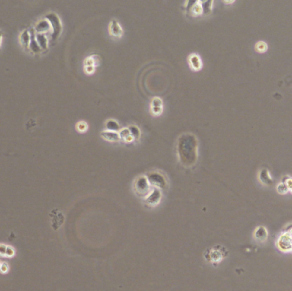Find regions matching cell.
<instances>
[{
	"label": "cell",
	"instance_id": "cell-1",
	"mask_svg": "<svg viewBox=\"0 0 292 291\" xmlns=\"http://www.w3.org/2000/svg\"><path fill=\"white\" fill-rule=\"evenodd\" d=\"M176 151L180 163L186 168H191L198 159V140L195 134L185 133L177 140Z\"/></svg>",
	"mask_w": 292,
	"mask_h": 291
},
{
	"label": "cell",
	"instance_id": "cell-4",
	"mask_svg": "<svg viewBox=\"0 0 292 291\" xmlns=\"http://www.w3.org/2000/svg\"><path fill=\"white\" fill-rule=\"evenodd\" d=\"M151 187L158 188V189H165L167 187V181L165 176L159 172L154 171L150 172L146 176Z\"/></svg>",
	"mask_w": 292,
	"mask_h": 291
},
{
	"label": "cell",
	"instance_id": "cell-3",
	"mask_svg": "<svg viewBox=\"0 0 292 291\" xmlns=\"http://www.w3.org/2000/svg\"><path fill=\"white\" fill-rule=\"evenodd\" d=\"M152 187L149 184L146 176H138L134 182V189L135 194L141 198H146L152 190Z\"/></svg>",
	"mask_w": 292,
	"mask_h": 291
},
{
	"label": "cell",
	"instance_id": "cell-14",
	"mask_svg": "<svg viewBox=\"0 0 292 291\" xmlns=\"http://www.w3.org/2000/svg\"><path fill=\"white\" fill-rule=\"evenodd\" d=\"M259 180L263 185L271 186L273 184V180L270 176V172L265 168L260 169L259 173Z\"/></svg>",
	"mask_w": 292,
	"mask_h": 291
},
{
	"label": "cell",
	"instance_id": "cell-19",
	"mask_svg": "<svg viewBox=\"0 0 292 291\" xmlns=\"http://www.w3.org/2000/svg\"><path fill=\"white\" fill-rule=\"evenodd\" d=\"M212 4H213V1L212 0L201 1L202 15H204V16H209L212 13Z\"/></svg>",
	"mask_w": 292,
	"mask_h": 291
},
{
	"label": "cell",
	"instance_id": "cell-21",
	"mask_svg": "<svg viewBox=\"0 0 292 291\" xmlns=\"http://www.w3.org/2000/svg\"><path fill=\"white\" fill-rule=\"evenodd\" d=\"M20 41L21 46L26 49H28V46L30 43V33L28 30H24L20 35Z\"/></svg>",
	"mask_w": 292,
	"mask_h": 291
},
{
	"label": "cell",
	"instance_id": "cell-22",
	"mask_svg": "<svg viewBox=\"0 0 292 291\" xmlns=\"http://www.w3.org/2000/svg\"><path fill=\"white\" fill-rule=\"evenodd\" d=\"M106 129L108 131H112V132H119V130L121 129L120 128V125L118 124V122L116 121V120H113V119H110L108 120L106 123Z\"/></svg>",
	"mask_w": 292,
	"mask_h": 291
},
{
	"label": "cell",
	"instance_id": "cell-25",
	"mask_svg": "<svg viewBox=\"0 0 292 291\" xmlns=\"http://www.w3.org/2000/svg\"><path fill=\"white\" fill-rule=\"evenodd\" d=\"M88 128V126H87V123L84 121H80L76 123V129L81 133H84L87 130Z\"/></svg>",
	"mask_w": 292,
	"mask_h": 291
},
{
	"label": "cell",
	"instance_id": "cell-20",
	"mask_svg": "<svg viewBox=\"0 0 292 291\" xmlns=\"http://www.w3.org/2000/svg\"><path fill=\"white\" fill-rule=\"evenodd\" d=\"M118 134H119L120 140L122 141H124V142L131 143L134 141V139L130 135V133L129 131L128 128H123L122 129H120L119 132H118Z\"/></svg>",
	"mask_w": 292,
	"mask_h": 291
},
{
	"label": "cell",
	"instance_id": "cell-31",
	"mask_svg": "<svg viewBox=\"0 0 292 291\" xmlns=\"http://www.w3.org/2000/svg\"><path fill=\"white\" fill-rule=\"evenodd\" d=\"M85 71L87 74H93L95 71V66H85Z\"/></svg>",
	"mask_w": 292,
	"mask_h": 291
},
{
	"label": "cell",
	"instance_id": "cell-15",
	"mask_svg": "<svg viewBox=\"0 0 292 291\" xmlns=\"http://www.w3.org/2000/svg\"><path fill=\"white\" fill-rule=\"evenodd\" d=\"M29 33H30V43L28 46V50L30 52H32L33 53H40L41 52L40 48L38 45L36 39H35V31L33 28H30L29 29Z\"/></svg>",
	"mask_w": 292,
	"mask_h": 291
},
{
	"label": "cell",
	"instance_id": "cell-2",
	"mask_svg": "<svg viewBox=\"0 0 292 291\" xmlns=\"http://www.w3.org/2000/svg\"><path fill=\"white\" fill-rule=\"evenodd\" d=\"M45 19L47 20L51 25L52 27V34H51V38H52V41L54 42L56 41L59 37L60 36L62 30H63V25L62 22L59 19V16L55 13H50L47 14L46 16H45Z\"/></svg>",
	"mask_w": 292,
	"mask_h": 291
},
{
	"label": "cell",
	"instance_id": "cell-17",
	"mask_svg": "<svg viewBox=\"0 0 292 291\" xmlns=\"http://www.w3.org/2000/svg\"><path fill=\"white\" fill-rule=\"evenodd\" d=\"M51 28V25L49 23V21L46 19L44 20H40L38 22L37 24L34 27V31L36 33H47Z\"/></svg>",
	"mask_w": 292,
	"mask_h": 291
},
{
	"label": "cell",
	"instance_id": "cell-16",
	"mask_svg": "<svg viewBox=\"0 0 292 291\" xmlns=\"http://www.w3.org/2000/svg\"><path fill=\"white\" fill-rule=\"evenodd\" d=\"M100 135L104 140H106L107 141H110V142H118V141H121L120 137H119V134H118L117 132H112V131L105 130V131L101 132Z\"/></svg>",
	"mask_w": 292,
	"mask_h": 291
},
{
	"label": "cell",
	"instance_id": "cell-18",
	"mask_svg": "<svg viewBox=\"0 0 292 291\" xmlns=\"http://www.w3.org/2000/svg\"><path fill=\"white\" fill-rule=\"evenodd\" d=\"M35 39L41 51H45L48 48V39L46 33H35Z\"/></svg>",
	"mask_w": 292,
	"mask_h": 291
},
{
	"label": "cell",
	"instance_id": "cell-12",
	"mask_svg": "<svg viewBox=\"0 0 292 291\" xmlns=\"http://www.w3.org/2000/svg\"><path fill=\"white\" fill-rule=\"evenodd\" d=\"M189 64L193 70L199 71L202 68V62L200 56L195 53H192L189 56Z\"/></svg>",
	"mask_w": 292,
	"mask_h": 291
},
{
	"label": "cell",
	"instance_id": "cell-29",
	"mask_svg": "<svg viewBox=\"0 0 292 291\" xmlns=\"http://www.w3.org/2000/svg\"><path fill=\"white\" fill-rule=\"evenodd\" d=\"M8 271H9V265L6 262L1 263V265H0V272L3 273V274H5Z\"/></svg>",
	"mask_w": 292,
	"mask_h": 291
},
{
	"label": "cell",
	"instance_id": "cell-26",
	"mask_svg": "<svg viewBox=\"0 0 292 291\" xmlns=\"http://www.w3.org/2000/svg\"><path fill=\"white\" fill-rule=\"evenodd\" d=\"M277 191L280 195H285V194L290 192L289 189H288V188H287V186L285 185V183H283V182H280L279 184H278V186H277Z\"/></svg>",
	"mask_w": 292,
	"mask_h": 291
},
{
	"label": "cell",
	"instance_id": "cell-33",
	"mask_svg": "<svg viewBox=\"0 0 292 291\" xmlns=\"http://www.w3.org/2000/svg\"><path fill=\"white\" fill-rule=\"evenodd\" d=\"M224 3H234V1H224Z\"/></svg>",
	"mask_w": 292,
	"mask_h": 291
},
{
	"label": "cell",
	"instance_id": "cell-34",
	"mask_svg": "<svg viewBox=\"0 0 292 291\" xmlns=\"http://www.w3.org/2000/svg\"><path fill=\"white\" fill-rule=\"evenodd\" d=\"M0 265H1V262H0Z\"/></svg>",
	"mask_w": 292,
	"mask_h": 291
},
{
	"label": "cell",
	"instance_id": "cell-23",
	"mask_svg": "<svg viewBox=\"0 0 292 291\" xmlns=\"http://www.w3.org/2000/svg\"><path fill=\"white\" fill-rule=\"evenodd\" d=\"M128 129H129V131L130 133V135L134 139V141H139L140 140L141 135V133L140 128L136 125H129L128 127Z\"/></svg>",
	"mask_w": 292,
	"mask_h": 291
},
{
	"label": "cell",
	"instance_id": "cell-13",
	"mask_svg": "<svg viewBox=\"0 0 292 291\" xmlns=\"http://www.w3.org/2000/svg\"><path fill=\"white\" fill-rule=\"evenodd\" d=\"M254 236L257 242H261V243L265 242L268 237V232H267L266 228L264 226H259V227L256 228L255 232H254Z\"/></svg>",
	"mask_w": 292,
	"mask_h": 291
},
{
	"label": "cell",
	"instance_id": "cell-10",
	"mask_svg": "<svg viewBox=\"0 0 292 291\" xmlns=\"http://www.w3.org/2000/svg\"><path fill=\"white\" fill-rule=\"evenodd\" d=\"M150 112L154 116H159L163 112V101L159 97H154L150 104Z\"/></svg>",
	"mask_w": 292,
	"mask_h": 291
},
{
	"label": "cell",
	"instance_id": "cell-30",
	"mask_svg": "<svg viewBox=\"0 0 292 291\" xmlns=\"http://www.w3.org/2000/svg\"><path fill=\"white\" fill-rule=\"evenodd\" d=\"M7 245L0 243V257H5V251Z\"/></svg>",
	"mask_w": 292,
	"mask_h": 291
},
{
	"label": "cell",
	"instance_id": "cell-6",
	"mask_svg": "<svg viewBox=\"0 0 292 291\" xmlns=\"http://www.w3.org/2000/svg\"><path fill=\"white\" fill-rule=\"evenodd\" d=\"M184 5L185 7V12L187 16L197 17L202 15V5L201 1L199 0H189L186 1Z\"/></svg>",
	"mask_w": 292,
	"mask_h": 291
},
{
	"label": "cell",
	"instance_id": "cell-8",
	"mask_svg": "<svg viewBox=\"0 0 292 291\" xmlns=\"http://www.w3.org/2000/svg\"><path fill=\"white\" fill-rule=\"evenodd\" d=\"M204 258L207 259V261L211 262L214 265H218L219 262H221V260L224 258V256L220 251H218V249H216L215 248H212L211 249H207L205 251Z\"/></svg>",
	"mask_w": 292,
	"mask_h": 291
},
{
	"label": "cell",
	"instance_id": "cell-7",
	"mask_svg": "<svg viewBox=\"0 0 292 291\" xmlns=\"http://www.w3.org/2000/svg\"><path fill=\"white\" fill-rule=\"evenodd\" d=\"M162 199V192L160 189L153 188L148 195L145 198V202L149 207H155L160 203Z\"/></svg>",
	"mask_w": 292,
	"mask_h": 291
},
{
	"label": "cell",
	"instance_id": "cell-24",
	"mask_svg": "<svg viewBox=\"0 0 292 291\" xmlns=\"http://www.w3.org/2000/svg\"><path fill=\"white\" fill-rule=\"evenodd\" d=\"M255 50L260 53H264L267 51V44L264 41H259L255 45Z\"/></svg>",
	"mask_w": 292,
	"mask_h": 291
},
{
	"label": "cell",
	"instance_id": "cell-28",
	"mask_svg": "<svg viewBox=\"0 0 292 291\" xmlns=\"http://www.w3.org/2000/svg\"><path fill=\"white\" fill-rule=\"evenodd\" d=\"M85 66H95L96 60L94 58V57H89L87 58L84 61Z\"/></svg>",
	"mask_w": 292,
	"mask_h": 291
},
{
	"label": "cell",
	"instance_id": "cell-27",
	"mask_svg": "<svg viewBox=\"0 0 292 291\" xmlns=\"http://www.w3.org/2000/svg\"><path fill=\"white\" fill-rule=\"evenodd\" d=\"M16 254V251L15 249L13 248L11 246H7L6 247V251H5V257H8V258H12L14 255Z\"/></svg>",
	"mask_w": 292,
	"mask_h": 291
},
{
	"label": "cell",
	"instance_id": "cell-9",
	"mask_svg": "<svg viewBox=\"0 0 292 291\" xmlns=\"http://www.w3.org/2000/svg\"><path fill=\"white\" fill-rule=\"evenodd\" d=\"M49 216L52 217V227L54 230H58L64 223V215L59 209H53L49 213Z\"/></svg>",
	"mask_w": 292,
	"mask_h": 291
},
{
	"label": "cell",
	"instance_id": "cell-32",
	"mask_svg": "<svg viewBox=\"0 0 292 291\" xmlns=\"http://www.w3.org/2000/svg\"><path fill=\"white\" fill-rule=\"evenodd\" d=\"M2 38H3V34H2V32L0 31V48H1V43H2Z\"/></svg>",
	"mask_w": 292,
	"mask_h": 291
},
{
	"label": "cell",
	"instance_id": "cell-5",
	"mask_svg": "<svg viewBox=\"0 0 292 291\" xmlns=\"http://www.w3.org/2000/svg\"><path fill=\"white\" fill-rule=\"evenodd\" d=\"M277 247L283 253H290L292 250L291 234L284 232L277 241Z\"/></svg>",
	"mask_w": 292,
	"mask_h": 291
},
{
	"label": "cell",
	"instance_id": "cell-11",
	"mask_svg": "<svg viewBox=\"0 0 292 291\" xmlns=\"http://www.w3.org/2000/svg\"><path fill=\"white\" fill-rule=\"evenodd\" d=\"M109 33L114 38H121L123 34L122 27L117 20H112L109 24Z\"/></svg>",
	"mask_w": 292,
	"mask_h": 291
}]
</instances>
